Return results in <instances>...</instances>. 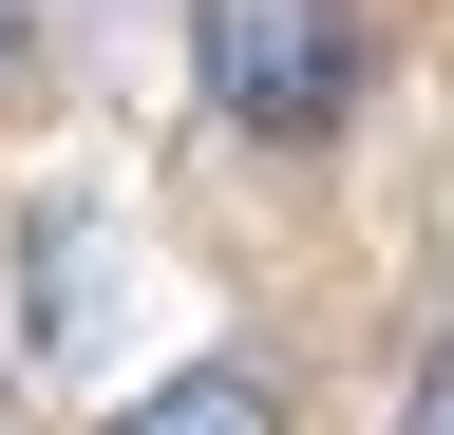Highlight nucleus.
<instances>
[{"label": "nucleus", "instance_id": "1", "mask_svg": "<svg viewBox=\"0 0 454 435\" xmlns=\"http://www.w3.org/2000/svg\"><path fill=\"white\" fill-rule=\"evenodd\" d=\"M190 58H208V114L265 133V151L360 114V19L340 0H190Z\"/></svg>", "mask_w": 454, "mask_h": 435}, {"label": "nucleus", "instance_id": "2", "mask_svg": "<svg viewBox=\"0 0 454 435\" xmlns=\"http://www.w3.org/2000/svg\"><path fill=\"white\" fill-rule=\"evenodd\" d=\"M95 284H114V246L76 228V208H38V246H20V303H38V322H20V341L76 360V341H95Z\"/></svg>", "mask_w": 454, "mask_h": 435}, {"label": "nucleus", "instance_id": "3", "mask_svg": "<svg viewBox=\"0 0 454 435\" xmlns=\"http://www.w3.org/2000/svg\"><path fill=\"white\" fill-rule=\"evenodd\" d=\"M114 435H284V398H265L247 360H190V378H152V398L114 416Z\"/></svg>", "mask_w": 454, "mask_h": 435}, {"label": "nucleus", "instance_id": "4", "mask_svg": "<svg viewBox=\"0 0 454 435\" xmlns=\"http://www.w3.org/2000/svg\"><path fill=\"white\" fill-rule=\"evenodd\" d=\"M397 435H454V360H435V378H417V416H397Z\"/></svg>", "mask_w": 454, "mask_h": 435}, {"label": "nucleus", "instance_id": "5", "mask_svg": "<svg viewBox=\"0 0 454 435\" xmlns=\"http://www.w3.org/2000/svg\"><path fill=\"white\" fill-rule=\"evenodd\" d=\"M20 58H38V0H0V76H20Z\"/></svg>", "mask_w": 454, "mask_h": 435}]
</instances>
